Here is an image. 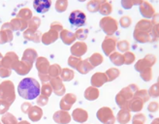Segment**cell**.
Listing matches in <instances>:
<instances>
[{
    "instance_id": "obj_42",
    "label": "cell",
    "mask_w": 159,
    "mask_h": 124,
    "mask_svg": "<svg viewBox=\"0 0 159 124\" xmlns=\"http://www.w3.org/2000/svg\"><path fill=\"white\" fill-rule=\"evenodd\" d=\"M40 24H41V20H40L38 17H33L28 21V29L38 30Z\"/></svg>"
},
{
    "instance_id": "obj_32",
    "label": "cell",
    "mask_w": 159,
    "mask_h": 124,
    "mask_svg": "<svg viewBox=\"0 0 159 124\" xmlns=\"http://www.w3.org/2000/svg\"><path fill=\"white\" fill-rule=\"evenodd\" d=\"M99 12H100L101 15L105 16V17H109V15H111V13L113 12L112 3L109 2V1H105V0H103V3L100 6Z\"/></svg>"
},
{
    "instance_id": "obj_58",
    "label": "cell",
    "mask_w": 159,
    "mask_h": 124,
    "mask_svg": "<svg viewBox=\"0 0 159 124\" xmlns=\"http://www.w3.org/2000/svg\"><path fill=\"white\" fill-rule=\"evenodd\" d=\"M32 108V105L30 103H25L21 105V111L25 113H28V112L30 111V108Z\"/></svg>"
},
{
    "instance_id": "obj_47",
    "label": "cell",
    "mask_w": 159,
    "mask_h": 124,
    "mask_svg": "<svg viewBox=\"0 0 159 124\" xmlns=\"http://www.w3.org/2000/svg\"><path fill=\"white\" fill-rule=\"evenodd\" d=\"M89 36V30L87 29H78L75 33V37L78 40H81V41H84Z\"/></svg>"
},
{
    "instance_id": "obj_20",
    "label": "cell",
    "mask_w": 159,
    "mask_h": 124,
    "mask_svg": "<svg viewBox=\"0 0 159 124\" xmlns=\"http://www.w3.org/2000/svg\"><path fill=\"white\" fill-rule=\"evenodd\" d=\"M152 23L148 20H141L137 22L135 29L136 31H140V32H144L150 34L152 33ZM152 36V35H150Z\"/></svg>"
},
{
    "instance_id": "obj_31",
    "label": "cell",
    "mask_w": 159,
    "mask_h": 124,
    "mask_svg": "<svg viewBox=\"0 0 159 124\" xmlns=\"http://www.w3.org/2000/svg\"><path fill=\"white\" fill-rule=\"evenodd\" d=\"M92 69H94V68L90 65L89 60L85 59V60H82L81 62H80V64L78 65L76 70H78L79 73H81L83 75H85L87 73H89Z\"/></svg>"
},
{
    "instance_id": "obj_1",
    "label": "cell",
    "mask_w": 159,
    "mask_h": 124,
    "mask_svg": "<svg viewBox=\"0 0 159 124\" xmlns=\"http://www.w3.org/2000/svg\"><path fill=\"white\" fill-rule=\"evenodd\" d=\"M18 92L23 99L34 100L41 93V87L39 82L33 78H25L19 83Z\"/></svg>"
},
{
    "instance_id": "obj_17",
    "label": "cell",
    "mask_w": 159,
    "mask_h": 124,
    "mask_svg": "<svg viewBox=\"0 0 159 124\" xmlns=\"http://www.w3.org/2000/svg\"><path fill=\"white\" fill-rule=\"evenodd\" d=\"M50 62L45 57H39L36 59V68L40 75H48L50 69Z\"/></svg>"
},
{
    "instance_id": "obj_41",
    "label": "cell",
    "mask_w": 159,
    "mask_h": 124,
    "mask_svg": "<svg viewBox=\"0 0 159 124\" xmlns=\"http://www.w3.org/2000/svg\"><path fill=\"white\" fill-rule=\"evenodd\" d=\"M141 3H142V0H122L121 1L122 7L126 10L131 9L134 5H140Z\"/></svg>"
},
{
    "instance_id": "obj_23",
    "label": "cell",
    "mask_w": 159,
    "mask_h": 124,
    "mask_svg": "<svg viewBox=\"0 0 159 124\" xmlns=\"http://www.w3.org/2000/svg\"><path fill=\"white\" fill-rule=\"evenodd\" d=\"M72 117L76 122L79 123H84L87 119H89V113L85 110H83V108H76V110L73 111L72 113Z\"/></svg>"
},
{
    "instance_id": "obj_51",
    "label": "cell",
    "mask_w": 159,
    "mask_h": 124,
    "mask_svg": "<svg viewBox=\"0 0 159 124\" xmlns=\"http://www.w3.org/2000/svg\"><path fill=\"white\" fill-rule=\"evenodd\" d=\"M148 95L149 97H153V98H158L159 96V86H158V82L154 83L153 85H152V87L149 88Z\"/></svg>"
},
{
    "instance_id": "obj_37",
    "label": "cell",
    "mask_w": 159,
    "mask_h": 124,
    "mask_svg": "<svg viewBox=\"0 0 159 124\" xmlns=\"http://www.w3.org/2000/svg\"><path fill=\"white\" fill-rule=\"evenodd\" d=\"M105 75L107 77L108 82H113L116 79V78L119 77V75H120V71H119L117 68H110L106 71Z\"/></svg>"
},
{
    "instance_id": "obj_50",
    "label": "cell",
    "mask_w": 159,
    "mask_h": 124,
    "mask_svg": "<svg viewBox=\"0 0 159 124\" xmlns=\"http://www.w3.org/2000/svg\"><path fill=\"white\" fill-rule=\"evenodd\" d=\"M135 96H137V97H139V98H141L144 102L146 103V102H148V101L149 100V95H148V90H146V89H141V90H138L136 93H135Z\"/></svg>"
},
{
    "instance_id": "obj_46",
    "label": "cell",
    "mask_w": 159,
    "mask_h": 124,
    "mask_svg": "<svg viewBox=\"0 0 159 124\" xmlns=\"http://www.w3.org/2000/svg\"><path fill=\"white\" fill-rule=\"evenodd\" d=\"M136 57H135V54L131 51H127V52H124L123 54V61H124V64L126 65H130L132 64L133 62L135 61Z\"/></svg>"
},
{
    "instance_id": "obj_24",
    "label": "cell",
    "mask_w": 159,
    "mask_h": 124,
    "mask_svg": "<svg viewBox=\"0 0 159 124\" xmlns=\"http://www.w3.org/2000/svg\"><path fill=\"white\" fill-rule=\"evenodd\" d=\"M10 25H11L13 30L23 31V30H25L28 27V21L22 20V19L16 18V19H13L10 21Z\"/></svg>"
},
{
    "instance_id": "obj_14",
    "label": "cell",
    "mask_w": 159,
    "mask_h": 124,
    "mask_svg": "<svg viewBox=\"0 0 159 124\" xmlns=\"http://www.w3.org/2000/svg\"><path fill=\"white\" fill-rule=\"evenodd\" d=\"M50 82H51L50 84H51L52 90L54 91V93L57 96H62L65 93L66 89H65V86H64V84H63L60 78H52L50 80Z\"/></svg>"
},
{
    "instance_id": "obj_5",
    "label": "cell",
    "mask_w": 159,
    "mask_h": 124,
    "mask_svg": "<svg viewBox=\"0 0 159 124\" xmlns=\"http://www.w3.org/2000/svg\"><path fill=\"white\" fill-rule=\"evenodd\" d=\"M99 25L107 36H113L118 28V22L112 17H104L101 19Z\"/></svg>"
},
{
    "instance_id": "obj_15",
    "label": "cell",
    "mask_w": 159,
    "mask_h": 124,
    "mask_svg": "<svg viewBox=\"0 0 159 124\" xmlns=\"http://www.w3.org/2000/svg\"><path fill=\"white\" fill-rule=\"evenodd\" d=\"M87 51V45L84 42H77L71 46V53L73 56L82 57Z\"/></svg>"
},
{
    "instance_id": "obj_49",
    "label": "cell",
    "mask_w": 159,
    "mask_h": 124,
    "mask_svg": "<svg viewBox=\"0 0 159 124\" xmlns=\"http://www.w3.org/2000/svg\"><path fill=\"white\" fill-rule=\"evenodd\" d=\"M146 122V116L144 113H137L133 116L132 124H145Z\"/></svg>"
},
{
    "instance_id": "obj_43",
    "label": "cell",
    "mask_w": 159,
    "mask_h": 124,
    "mask_svg": "<svg viewBox=\"0 0 159 124\" xmlns=\"http://www.w3.org/2000/svg\"><path fill=\"white\" fill-rule=\"evenodd\" d=\"M2 122L4 124H18V121L12 113H6L2 116Z\"/></svg>"
},
{
    "instance_id": "obj_56",
    "label": "cell",
    "mask_w": 159,
    "mask_h": 124,
    "mask_svg": "<svg viewBox=\"0 0 159 124\" xmlns=\"http://www.w3.org/2000/svg\"><path fill=\"white\" fill-rule=\"evenodd\" d=\"M49 102V97H46V96H43V95H40L38 100H37V104L39 106H46Z\"/></svg>"
},
{
    "instance_id": "obj_40",
    "label": "cell",
    "mask_w": 159,
    "mask_h": 124,
    "mask_svg": "<svg viewBox=\"0 0 159 124\" xmlns=\"http://www.w3.org/2000/svg\"><path fill=\"white\" fill-rule=\"evenodd\" d=\"M67 7H68L67 0H57V3H55V10L58 13L65 12L67 10Z\"/></svg>"
},
{
    "instance_id": "obj_26",
    "label": "cell",
    "mask_w": 159,
    "mask_h": 124,
    "mask_svg": "<svg viewBox=\"0 0 159 124\" xmlns=\"http://www.w3.org/2000/svg\"><path fill=\"white\" fill-rule=\"evenodd\" d=\"M116 120L119 124H127L131 120V113L129 110H126V108H121L120 111L118 112L117 116H116Z\"/></svg>"
},
{
    "instance_id": "obj_12",
    "label": "cell",
    "mask_w": 159,
    "mask_h": 124,
    "mask_svg": "<svg viewBox=\"0 0 159 124\" xmlns=\"http://www.w3.org/2000/svg\"><path fill=\"white\" fill-rule=\"evenodd\" d=\"M18 62H19V57L17 54L13 51L7 52V54L3 57L2 60V67L8 69H14Z\"/></svg>"
},
{
    "instance_id": "obj_52",
    "label": "cell",
    "mask_w": 159,
    "mask_h": 124,
    "mask_svg": "<svg viewBox=\"0 0 159 124\" xmlns=\"http://www.w3.org/2000/svg\"><path fill=\"white\" fill-rule=\"evenodd\" d=\"M41 93H42L41 95L46 96V97H49L52 94V88L51 86V84H49V83H44L42 88H41Z\"/></svg>"
},
{
    "instance_id": "obj_6",
    "label": "cell",
    "mask_w": 159,
    "mask_h": 124,
    "mask_svg": "<svg viewBox=\"0 0 159 124\" xmlns=\"http://www.w3.org/2000/svg\"><path fill=\"white\" fill-rule=\"evenodd\" d=\"M96 116L98 120L103 124H115L116 122V116L114 115L112 108H110L109 107H103L99 108Z\"/></svg>"
},
{
    "instance_id": "obj_61",
    "label": "cell",
    "mask_w": 159,
    "mask_h": 124,
    "mask_svg": "<svg viewBox=\"0 0 159 124\" xmlns=\"http://www.w3.org/2000/svg\"><path fill=\"white\" fill-rule=\"evenodd\" d=\"M18 124H29L27 121H21V122H20V123H18Z\"/></svg>"
},
{
    "instance_id": "obj_62",
    "label": "cell",
    "mask_w": 159,
    "mask_h": 124,
    "mask_svg": "<svg viewBox=\"0 0 159 124\" xmlns=\"http://www.w3.org/2000/svg\"><path fill=\"white\" fill-rule=\"evenodd\" d=\"M0 124H1V123H0Z\"/></svg>"
},
{
    "instance_id": "obj_10",
    "label": "cell",
    "mask_w": 159,
    "mask_h": 124,
    "mask_svg": "<svg viewBox=\"0 0 159 124\" xmlns=\"http://www.w3.org/2000/svg\"><path fill=\"white\" fill-rule=\"evenodd\" d=\"M14 38L13 29L9 23H4L0 30V44H5L7 42H11Z\"/></svg>"
},
{
    "instance_id": "obj_19",
    "label": "cell",
    "mask_w": 159,
    "mask_h": 124,
    "mask_svg": "<svg viewBox=\"0 0 159 124\" xmlns=\"http://www.w3.org/2000/svg\"><path fill=\"white\" fill-rule=\"evenodd\" d=\"M90 82H91V85L93 87H101L106 82H108V80H107V77H106L105 73L98 72V73H95L91 77Z\"/></svg>"
},
{
    "instance_id": "obj_27",
    "label": "cell",
    "mask_w": 159,
    "mask_h": 124,
    "mask_svg": "<svg viewBox=\"0 0 159 124\" xmlns=\"http://www.w3.org/2000/svg\"><path fill=\"white\" fill-rule=\"evenodd\" d=\"M31 68H32V65H30V64L26 63V62H25V61H22V60H21V61H19V62H18L17 65L15 66L14 70H15V71L17 72L19 75L23 76V75L28 74Z\"/></svg>"
},
{
    "instance_id": "obj_35",
    "label": "cell",
    "mask_w": 159,
    "mask_h": 124,
    "mask_svg": "<svg viewBox=\"0 0 159 124\" xmlns=\"http://www.w3.org/2000/svg\"><path fill=\"white\" fill-rule=\"evenodd\" d=\"M110 60L113 62V63L116 66H121L124 64V61H123V54L114 51L112 54L110 55Z\"/></svg>"
},
{
    "instance_id": "obj_2",
    "label": "cell",
    "mask_w": 159,
    "mask_h": 124,
    "mask_svg": "<svg viewBox=\"0 0 159 124\" xmlns=\"http://www.w3.org/2000/svg\"><path fill=\"white\" fill-rule=\"evenodd\" d=\"M139 90L138 86L135 83H131L128 86L122 88L116 96V102L120 108L128 110V104L130 100L134 97L135 93Z\"/></svg>"
},
{
    "instance_id": "obj_9",
    "label": "cell",
    "mask_w": 159,
    "mask_h": 124,
    "mask_svg": "<svg viewBox=\"0 0 159 124\" xmlns=\"http://www.w3.org/2000/svg\"><path fill=\"white\" fill-rule=\"evenodd\" d=\"M117 38L115 36H106L102 43V50L107 56H110L116 48Z\"/></svg>"
},
{
    "instance_id": "obj_39",
    "label": "cell",
    "mask_w": 159,
    "mask_h": 124,
    "mask_svg": "<svg viewBox=\"0 0 159 124\" xmlns=\"http://www.w3.org/2000/svg\"><path fill=\"white\" fill-rule=\"evenodd\" d=\"M61 68L58 64H53L52 66H50L49 69V76L52 79V78H58L60 76L61 73Z\"/></svg>"
},
{
    "instance_id": "obj_18",
    "label": "cell",
    "mask_w": 159,
    "mask_h": 124,
    "mask_svg": "<svg viewBox=\"0 0 159 124\" xmlns=\"http://www.w3.org/2000/svg\"><path fill=\"white\" fill-rule=\"evenodd\" d=\"M71 119H72V117H71V115L67 111L61 110L54 113L53 114V120L58 124H68L70 123Z\"/></svg>"
},
{
    "instance_id": "obj_59",
    "label": "cell",
    "mask_w": 159,
    "mask_h": 124,
    "mask_svg": "<svg viewBox=\"0 0 159 124\" xmlns=\"http://www.w3.org/2000/svg\"><path fill=\"white\" fill-rule=\"evenodd\" d=\"M2 60H3V56H2V54L0 53V67L2 66Z\"/></svg>"
},
{
    "instance_id": "obj_22",
    "label": "cell",
    "mask_w": 159,
    "mask_h": 124,
    "mask_svg": "<svg viewBox=\"0 0 159 124\" xmlns=\"http://www.w3.org/2000/svg\"><path fill=\"white\" fill-rule=\"evenodd\" d=\"M42 33L41 31L39 30H31V29H26L25 32H23V36L25 38H26L27 40L29 41H32L34 43H39L41 42V39H42Z\"/></svg>"
},
{
    "instance_id": "obj_38",
    "label": "cell",
    "mask_w": 159,
    "mask_h": 124,
    "mask_svg": "<svg viewBox=\"0 0 159 124\" xmlns=\"http://www.w3.org/2000/svg\"><path fill=\"white\" fill-rule=\"evenodd\" d=\"M17 18L22 19V20H26V21H29L31 19L33 18V15H32V12H31L30 9H28V8H23V9H21L19 12Z\"/></svg>"
},
{
    "instance_id": "obj_34",
    "label": "cell",
    "mask_w": 159,
    "mask_h": 124,
    "mask_svg": "<svg viewBox=\"0 0 159 124\" xmlns=\"http://www.w3.org/2000/svg\"><path fill=\"white\" fill-rule=\"evenodd\" d=\"M74 71L71 70L69 68H64L61 70V73H60V79L63 82H70L74 79Z\"/></svg>"
},
{
    "instance_id": "obj_13",
    "label": "cell",
    "mask_w": 159,
    "mask_h": 124,
    "mask_svg": "<svg viewBox=\"0 0 159 124\" xmlns=\"http://www.w3.org/2000/svg\"><path fill=\"white\" fill-rule=\"evenodd\" d=\"M77 96L73 93H68V94L64 95L60 101V108L62 111H69L72 106L76 103Z\"/></svg>"
},
{
    "instance_id": "obj_54",
    "label": "cell",
    "mask_w": 159,
    "mask_h": 124,
    "mask_svg": "<svg viewBox=\"0 0 159 124\" xmlns=\"http://www.w3.org/2000/svg\"><path fill=\"white\" fill-rule=\"evenodd\" d=\"M10 104L5 102V101H2L0 100V114H3V113H6V112L8 111V108H10Z\"/></svg>"
},
{
    "instance_id": "obj_53",
    "label": "cell",
    "mask_w": 159,
    "mask_h": 124,
    "mask_svg": "<svg viewBox=\"0 0 159 124\" xmlns=\"http://www.w3.org/2000/svg\"><path fill=\"white\" fill-rule=\"evenodd\" d=\"M119 23H120V26L121 27L127 28V27H129L131 25L132 20H131L130 17H128V16H124V17H122L120 20H119Z\"/></svg>"
},
{
    "instance_id": "obj_45",
    "label": "cell",
    "mask_w": 159,
    "mask_h": 124,
    "mask_svg": "<svg viewBox=\"0 0 159 124\" xmlns=\"http://www.w3.org/2000/svg\"><path fill=\"white\" fill-rule=\"evenodd\" d=\"M116 46H117L118 51H121V52H127L130 49V44L128 41H126V40H121V41L117 42Z\"/></svg>"
},
{
    "instance_id": "obj_16",
    "label": "cell",
    "mask_w": 159,
    "mask_h": 124,
    "mask_svg": "<svg viewBox=\"0 0 159 124\" xmlns=\"http://www.w3.org/2000/svg\"><path fill=\"white\" fill-rule=\"evenodd\" d=\"M51 5H52L51 0H35L33 2V7L35 11L40 14L47 13L50 10Z\"/></svg>"
},
{
    "instance_id": "obj_28",
    "label": "cell",
    "mask_w": 159,
    "mask_h": 124,
    "mask_svg": "<svg viewBox=\"0 0 159 124\" xmlns=\"http://www.w3.org/2000/svg\"><path fill=\"white\" fill-rule=\"evenodd\" d=\"M37 59V52L33 49H27L23 52L22 55V61L26 62V63L33 65V62Z\"/></svg>"
},
{
    "instance_id": "obj_29",
    "label": "cell",
    "mask_w": 159,
    "mask_h": 124,
    "mask_svg": "<svg viewBox=\"0 0 159 124\" xmlns=\"http://www.w3.org/2000/svg\"><path fill=\"white\" fill-rule=\"evenodd\" d=\"M42 115H43V111L39 107H32L28 112V117L34 122L41 119Z\"/></svg>"
},
{
    "instance_id": "obj_21",
    "label": "cell",
    "mask_w": 159,
    "mask_h": 124,
    "mask_svg": "<svg viewBox=\"0 0 159 124\" xmlns=\"http://www.w3.org/2000/svg\"><path fill=\"white\" fill-rule=\"evenodd\" d=\"M144 104H145V102L141 98L134 95V97L130 100V102L128 104V110L130 112L138 113V112L143 110V108H144Z\"/></svg>"
},
{
    "instance_id": "obj_48",
    "label": "cell",
    "mask_w": 159,
    "mask_h": 124,
    "mask_svg": "<svg viewBox=\"0 0 159 124\" xmlns=\"http://www.w3.org/2000/svg\"><path fill=\"white\" fill-rule=\"evenodd\" d=\"M83 59L81 57H76V56H73L71 55L69 58H68V64L71 68L73 69H77L78 65L80 64V62H81Z\"/></svg>"
},
{
    "instance_id": "obj_30",
    "label": "cell",
    "mask_w": 159,
    "mask_h": 124,
    "mask_svg": "<svg viewBox=\"0 0 159 124\" xmlns=\"http://www.w3.org/2000/svg\"><path fill=\"white\" fill-rule=\"evenodd\" d=\"M99 97V90L97 87L89 86L84 91V98L89 101H94Z\"/></svg>"
},
{
    "instance_id": "obj_44",
    "label": "cell",
    "mask_w": 159,
    "mask_h": 124,
    "mask_svg": "<svg viewBox=\"0 0 159 124\" xmlns=\"http://www.w3.org/2000/svg\"><path fill=\"white\" fill-rule=\"evenodd\" d=\"M140 74H141V78H142L143 81L149 82V81L152 80V68L145 69L144 71H142Z\"/></svg>"
},
{
    "instance_id": "obj_4",
    "label": "cell",
    "mask_w": 159,
    "mask_h": 124,
    "mask_svg": "<svg viewBox=\"0 0 159 124\" xmlns=\"http://www.w3.org/2000/svg\"><path fill=\"white\" fill-rule=\"evenodd\" d=\"M16 99L15 87L12 82L5 81L0 84V100L5 101L10 105Z\"/></svg>"
},
{
    "instance_id": "obj_7",
    "label": "cell",
    "mask_w": 159,
    "mask_h": 124,
    "mask_svg": "<svg viewBox=\"0 0 159 124\" xmlns=\"http://www.w3.org/2000/svg\"><path fill=\"white\" fill-rule=\"evenodd\" d=\"M155 63H156V57L153 54H147L144 58H142L136 62L135 69H136V71L141 73L142 71H144L145 69L152 68Z\"/></svg>"
},
{
    "instance_id": "obj_8",
    "label": "cell",
    "mask_w": 159,
    "mask_h": 124,
    "mask_svg": "<svg viewBox=\"0 0 159 124\" xmlns=\"http://www.w3.org/2000/svg\"><path fill=\"white\" fill-rule=\"evenodd\" d=\"M69 21L73 26L76 27H81L85 24L86 22V16L85 14L81 10H76L73 11L70 14Z\"/></svg>"
},
{
    "instance_id": "obj_33",
    "label": "cell",
    "mask_w": 159,
    "mask_h": 124,
    "mask_svg": "<svg viewBox=\"0 0 159 124\" xmlns=\"http://www.w3.org/2000/svg\"><path fill=\"white\" fill-rule=\"evenodd\" d=\"M87 60H89L90 65L93 68H95L96 66H99L100 64H102L103 63V60H104V59H103V56L101 55L99 52H95V53L92 54L90 57L87 58Z\"/></svg>"
},
{
    "instance_id": "obj_55",
    "label": "cell",
    "mask_w": 159,
    "mask_h": 124,
    "mask_svg": "<svg viewBox=\"0 0 159 124\" xmlns=\"http://www.w3.org/2000/svg\"><path fill=\"white\" fill-rule=\"evenodd\" d=\"M11 69H8L5 67H0V77L2 78H6V77H9L11 75Z\"/></svg>"
},
{
    "instance_id": "obj_25",
    "label": "cell",
    "mask_w": 159,
    "mask_h": 124,
    "mask_svg": "<svg viewBox=\"0 0 159 124\" xmlns=\"http://www.w3.org/2000/svg\"><path fill=\"white\" fill-rule=\"evenodd\" d=\"M59 36H60V39L62 40V42L65 45H71L76 41L75 33L71 32V31H69L67 29H63L59 33Z\"/></svg>"
},
{
    "instance_id": "obj_57",
    "label": "cell",
    "mask_w": 159,
    "mask_h": 124,
    "mask_svg": "<svg viewBox=\"0 0 159 124\" xmlns=\"http://www.w3.org/2000/svg\"><path fill=\"white\" fill-rule=\"evenodd\" d=\"M148 110L150 113H155V112H157L158 111V103L157 102H152V103H149V105L148 107Z\"/></svg>"
},
{
    "instance_id": "obj_60",
    "label": "cell",
    "mask_w": 159,
    "mask_h": 124,
    "mask_svg": "<svg viewBox=\"0 0 159 124\" xmlns=\"http://www.w3.org/2000/svg\"><path fill=\"white\" fill-rule=\"evenodd\" d=\"M159 123V119L158 118H155L152 122V124H158Z\"/></svg>"
},
{
    "instance_id": "obj_3",
    "label": "cell",
    "mask_w": 159,
    "mask_h": 124,
    "mask_svg": "<svg viewBox=\"0 0 159 124\" xmlns=\"http://www.w3.org/2000/svg\"><path fill=\"white\" fill-rule=\"evenodd\" d=\"M63 30L62 24L58 21H53L51 24V29L49 32L42 35L41 41L45 45H51L55 42L59 37V33Z\"/></svg>"
},
{
    "instance_id": "obj_36",
    "label": "cell",
    "mask_w": 159,
    "mask_h": 124,
    "mask_svg": "<svg viewBox=\"0 0 159 124\" xmlns=\"http://www.w3.org/2000/svg\"><path fill=\"white\" fill-rule=\"evenodd\" d=\"M102 3H103V0H91V1H89L86 4V8L89 12L96 13V12H99L100 6Z\"/></svg>"
},
{
    "instance_id": "obj_11",
    "label": "cell",
    "mask_w": 159,
    "mask_h": 124,
    "mask_svg": "<svg viewBox=\"0 0 159 124\" xmlns=\"http://www.w3.org/2000/svg\"><path fill=\"white\" fill-rule=\"evenodd\" d=\"M139 10L143 17L146 18L147 20L153 18V16L155 15V11L152 5L148 1H143L142 0V3L139 5Z\"/></svg>"
}]
</instances>
